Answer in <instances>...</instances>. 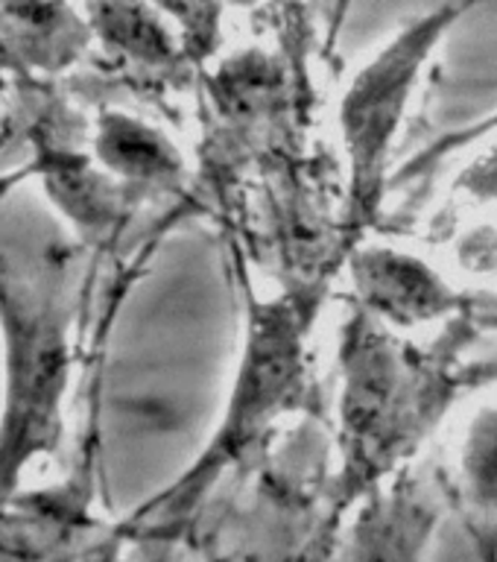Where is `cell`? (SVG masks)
I'll return each mask as SVG.
<instances>
[{
  "label": "cell",
  "instance_id": "1",
  "mask_svg": "<svg viewBox=\"0 0 497 562\" xmlns=\"http://www.w3.org/2000/svg\"><path fill=\"white\" fill-rule=\"evenodd\" d=\"M77 263V246L50 228L0 220V507L65 442Z\"/></svg>",
  "mask_w": 497,
  "mask_h": 562
},
{
  "label": "cell",
  "instance_id": "2",
  "mask_svg": "<svg viewBox=\"0 0 497 562\" xmlns=\"http://www.w3.org/2000/svg\"><path fill=\"white\" fill-rule=\"evenodd\" d=\"M305 375V328L296 305L287 299H252L244 355L219 428L170 486L132 513L129 525L153 533L182 525L211 486H217L219 477L240 463L281 416L302 404Z\"/></svg>",
  "mask_w": 497,
  "mask_h": 562
},
{
  "label": "cell",
  "instance_id": "3",
  "mask_svg": "<svg viewBox=\"0 0 497 562\" xmlns=\"http://www.w3.org/2000/svg\"><path fill=\"white\" fill-rule=\"evenodd\" d=\"M477 0H448L428 15L407 21L346 88L340 100V138L349 167L346 232L358 237L377 217L384 200L386 167L402 130L413 88L451 26Z\"/></svg>",
  "mask_w": 497,
  "mask_h": 562
},
{
  "label": "cell",
  "instance_id": "4",
  "mask_svg": "<svg viewBox=\"0 0 497 562\" xmlns=\"http://www.w3.org/2000/svg\"><path fill=\"white\" fill-rule=\"evenodd\" d=\"M340 451L342 486L363 495L381 481L433 407L416 360L389 337L386 325L358 311L340 346Z\"/></svg>",
  "mask_w": 497,
  "mask_h": 562
},
{
  "label": "cell",
  "instance_id": "5",
  "mask_svg": "<svg viewBox=\"0 0 497 562\" xmlns=\"http://www.w3.org/2000/svg\"><path fill=\"white\" fill-rule=\"evenodd\" d=\"M351 279L360 296V311L393 328L437 319L448 305V290L433 270L413 255L386 246H360L351 255Z\"/></svg>",
  "mask_w": 497,
  "mask_h": 562
},
{
  "label": "cell",
  "instance_id": "6",
  "mask_svg": "<svg viewBox=\"0 0 497 562\" xmlns=\"http://www.w3.org/2000/svg\"><path fill=\"white\" fill-rule=\"evenodd\" d=\"M433 525L437 513L416 483L372 492L354 521L351 562H425Z\"/></svg>",
  "mask_w": 497,
  "mask_h": 562
},
{
  "label": "cell",
  "instance_id": "7",
  "mask_svg": "<svg viewBox=\"0 0 497 562\" xmlns=\"http://www.w3.org/2000/svg\"><path fill=\"white\" fill-rule=\"evenodd\" d=\"M94 156L117 182L170 184L182 176V156L173 144L129 114H103L94 130Z\"/></svg>",
  "mask_w": 497,
  "mask_h": 562
},
{
  "label": "cell",
  "instance_id": "8",
  "mask_svg": "<svg viewBox=\"0 0 497 562\" xmlns=\"http://www.w3.org/2000/svg\"><path fill=\"white\" fill-rule=\"evenodd\" d=\"M460 472L483 527L497 525V407H483L465 430Z\"/></svg>",
  "mask_w": 497,
  "mask_h": 562
},
{
  "label": "cell",
  "instance_id": "9",
  "mask_svg": "<svg viewBox=\"0 0 497 562\" xmlns=\"http://www.w3.org/2000/svg\"><path fill=\"white\" fill-rule=\"evenodd\" d=\"M456 381L465 386H497V355L465 363L456 372Z\"/></svg>",
  "mask_w": 497,
  "mask_h": 562
}]
</instances>
